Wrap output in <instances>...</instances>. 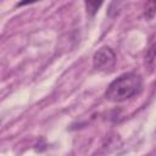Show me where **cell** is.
<instances>
[{"label":"cell","instance_id":"6da1fadb","mask_svg":"<svg viewBox=\"0 0 156 156\" xmlns=\"http://www.w3.org/2000/svg\"><path fill=\"white\" fill-rule=\"evenodd\" d=\"M143 90V78L135 72H127L112 80L106 91L105 98L111 102H123L136 95Z\"/></svg>","mask_w":156,"mask_h":156},{"label":"cell","instance_id":"7a4b0ae2","mask_svg":"<svg viewBox=\"0 0 156 156\" xmlns=\"http://www.w3.org/2000/svg\"><path fill=\"white\" fill-rule=\"evenodd\" d=\"M116 63V54L110 46L100 48L93 56V66L95 69L107 72L113 68Z\"/></svg>","mask_w":156,"mask_h":156},{"label":"cell","instance_id":"3957f363","mask_svg":"<svg viewBox=\"0 0 156 156\" xmlns=\"http://www.w3.org/2000/svg\"><path fill=\"white\" fill-rule=\"evenodd\" d=\"M145 60H146L147 67L152 71L154 66H155V43H154V40H151V44H150V46H149V49L146 51Z\"/></svg>","mask_w":156,"mask_h":156},{"label":"cell","instance_id":"277c9868","mask_svg":"<svg viewBox=\"0 0 156 156\" xmlns=\"http://www.w3.org/2000/svg\"><path fill=\"white\" fill-rule=\"evenodd\" d=\"M101 5H102V2H98V1H95V2H93V1H87V2H85L87 12H88L90 16H94V15L96 13L98 9H99Z\"/></svg>","mask_w":156,"mask_h":156},{"label":"cell","instance_id":"5b68a950","mask_svg":"<svg viewBox=\"0 0 156 156\" xmlns=\"http://www.w3.org/2000/svg\"><path fill=\"white\" fill-rule=\"evenodd\" d=\"M144 16L146 17V20H154V17H155V2L150 1L146 4Z\"/></svg>","mask_w":156,"mask_h":156}]
</instances>
